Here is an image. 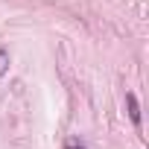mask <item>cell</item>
Listing matches in <instances>:
<instances>
[{
    "instance_id": "6da1fadb",
    "label": "cell",
    "mask_w": 149,
    "mask_h": 149,
    "mask_svg": "<svg viewBox=\"0 0 149 149\" xmlns=\"http://www.w3.org/2000/svg\"><path fill=\"white\" fill-rule=\"evenodd\" d=\"M126 105H129V117H132V123L140 126V105H137V97H134L132 91L126 94Z\"/></svg>"
},
{
    "instance_id": "7a4b0ae2",
    "label": "cell",
    "mask_w": 149,
    "mask_h": 149,
    "mask_svg": "<svg viewBox=\"0 0 149 149\" xmlns=\"http://www.w3.org/2000/svg\"><path fill=\"white\" fill-rule=\"evenodd\" d=\"M64 149H88V143L79 140V137H67L64 140Z\"/></svg>"
},
{
    "instance_id": "3957f363",
    "label": "cell",
    "mask_w": 149,
    "mask_h": 149,
    "mask_svg": "<svg viewBox=\"0 0 149 149\" xmlns=\"http://www.w3.org/2000/svg\"><path fill=\"white\" fill-rule=\"evenodd\" d=\"M6 70H9V53H6L3 47H0V79L6 76Z\"/></svg>"
}]
</instances>
